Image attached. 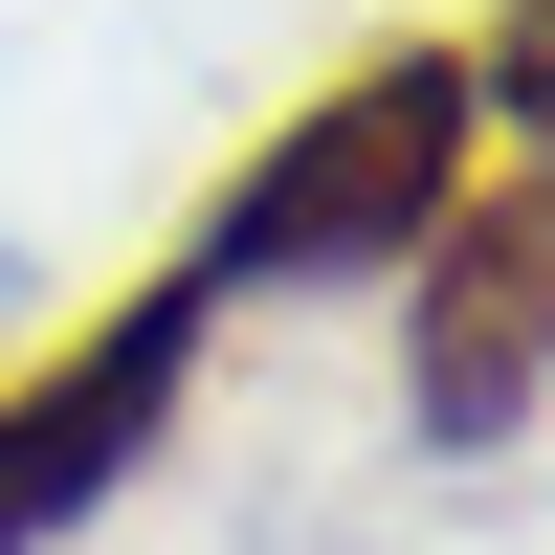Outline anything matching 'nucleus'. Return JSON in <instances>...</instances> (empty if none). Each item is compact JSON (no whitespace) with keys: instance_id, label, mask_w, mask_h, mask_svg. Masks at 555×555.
<instances>
[{"instance_id":"obj_1","label":"nucleus","mask_w":555,"mask_h":555,"mask_svg":"<svg viewBox=\"0 0 555 555\" xmlns=\"http://www.w3.org/2000/svg\"><path fill=\"white\" fill-rule=\"evenodd\" d=\"M467 178H489V67H467L444 23H423V44H356V67L311 89V112L267 133L245 178H222L201 289H334V267H423Z\"/></svg>"},{"instance_id":"obj_2","label":"nucleus","mask_w":555,"mask_h":555,"mask_svg":"<svg viewBox=\"0 0 555 555\" xmlns=\"http://www.w3.org/2000/svg\"><path fill=\"white\" fill-rule=\"evenodd\" d=\"M201 267H156V289L133 311H89L67 356H23V378H0V555H44L67 512H112L133 489V444L178 423V378H201Z\"/></svg>"},{"instance_id":"obj_3","label":"nucleus","mask_w":555,"mask_h":555,"mask_svg":"<svg viewBox=\"0 0 555 555\" xmlns=\"http://www.w3.org/2000/svg\"><path fill=\"white\" fill-rule=\"evenodd\" d=\"M533 378H555V156H512V178H467V201H444V245H423V334H400L423 444L533 423Z\"/></svg>"},{"instance_id":"obj_4","label":"nucleus","mask_w":555,"mask_h":555,"mask_svg":"<svg viewBox=\"0 0 555 555\" xmlns=\"http://www.w3.org/2000/svg\"><path fill=\"white\" fill-rule=\"evenodd\" d=\"M467 67H489V112H533V156H555V0H512Z\"/></svg>"}]
</instances>
